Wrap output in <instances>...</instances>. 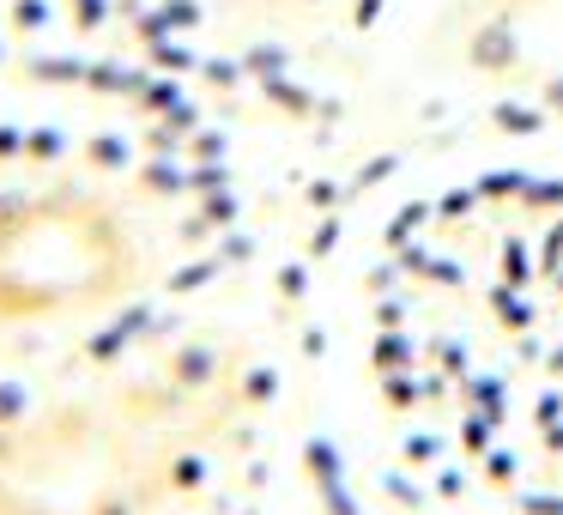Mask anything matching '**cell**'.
Listing matches in <instances>:
<instances>
[{"instance_id":"obj_1","label":"cell","mask_w":563,"mask_h":515,"mask_svg":"<svg viewBox=\"0 0 563 515\" xmlns=\"http://www.w3.org/2000/svg\"><path fill=\"white\" fill-rule=\"evenodd\" d=\"M376 364L449 485L563 515V152L406 212L376 292Z\"/></svg>"}]
</instances>
